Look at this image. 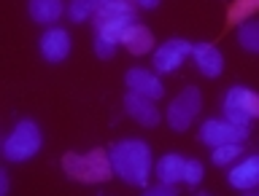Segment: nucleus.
<instances>
[{
	"mask_svg": "<svg viewBox=\"0 0 259 196\" xmlns=\"http://www.w3.org/2000/svg\"><path fill=\"white\" fill-rule=\"evenodd\" d=\"M202 175H205V169H202V161H197V159H186V177H184V183L200 185V183H202Z\"/></svg>",
	"mask_w": 259,
	"mask_h": 196,
	"instance_id": "412c9836",
	"label": "nucleus"
},
{
	"mask_svg": "<svg viewBox=\"0 0 259 196\" xmlns=\"http://www.w3.org/2000/svg\"><path fill=\"white\" fill-rule=\"evenodd\" d=\"M62 169L70 180L76 183H105L108 177L113 175V167H111V156L108 151L103 148H95L89 153H65L62 156Z\"/></svg>",
	"mask_w": 259,
	"mask_h": 196,
	"instance_id": "f03ea898",
	"label": "nucleus"
},
{
	"mask_svg": "<svg viewBox=\"0 0 259 196\" xmlns=\"http://www.w3.org/2000/svg\"><path fill=\"white\" fill-rule=\"evenodd\" d=\"M95 54H97V59H113V54H116V43H111V40L95 35Z\"/></svg>",
	"mask_w": 259,
	"mask_h": 196,
	"instance_id": "4be33fe9",
	"label": "nucleus"
},
{
	"mask_svg": "<svg viewBox=\"0 0 259 196\" xmlns=\"http://www.w3.org/2000/svg\"><path fill=\"white\" fill-rule=\"evenodd\" d=\"M135 6H143V8H157L159 0H135Z\"/></svg>",
	"mask_w": 259,
	"mask_h": 196,
	"instance_id": "393cba45",
	"label": "nucleus"
},
{
	"mask_svg": "<svg viewBox=\"0 0 259 196\" xmlns=\"http://www.w3.org/2000/svg\"><path fill=\"white\" fill-rule=\"evenodd\" d=\"M246 137H248V129L232 124L227 118H208L200 126V143H205L208 148L227 145V143H243Z\"/></svg>",
	"mask_w": 259,
	"mask_h": 196,
	"instance_id": "423d86ee",
	"label": "nucleus"
},
{
	"mask_svg": "<svg viewBox=\"0 0 259 196\" xmlns=\"http://www.w3.org/2000/svg\"><path fill=\"white\" fill-rule=\"evenodd\" d=\"M238 43L243 51L259 54V22H246L238 27Z\"/></svg>",
	"mask_w": 259,
	"mask_h": 196,
	"instance_id": "a211bd4d",
	"label": "nucleus"
},
{
	"mask_svg": "<svg viewBox=\"0 0 259 196\" xmlns=\"http://www.w3.org/2000/svg\"><path fill=\"white\" fill-rule=\"evenodd\" d=\"M124 84H127L130 92L146 94V97H151V100H159V97L165 94L162 81L154 76L151 70H146V68H130L127 76H124Z\"/></svg>",
	"mask_w": 259,
	"mask_h": 196,
	"instance_id": "9d476101",
	"label": "nucleus"
},
{
	"mask_svg": "<svg viewBox=\"0 0 259 196\" xmlns=\"http://www.w3.org/2000/svg\"><path fill=\"white\" fill-rule=\"evenodd\" d=\"M192 56L205 78H219L224 73V56L213 43H192Z\"/></svg>",
	"mask_w": 259,
	"mask_h": 196,
	"instance_id": "9b49d317",
	"label": "nucleus"
},
{
	"mask_svg": "<svg viewBox=\"0 0 259 196\" xmlns=\"http://www.w3.org/2000/svg\"><path fill=\"white\" fill-rule=\"evenodd\" d=\"M224 118L248 129L254 118H259V94L248 86H232L224 94Z\"/></svg>",
	"mask_w": 259,
	"mask_h": 196,
	"instance_id": "20e7f679",
	"label": "nucleus"
},
{
	"mask_svg": "<svg viewBox=\"0 0 259 196\" xmlns=\"http://www.w3.org/2000/svg\"><path fill=\"white\" fill-rule=\"evenodd\" d=\"M38 48H40V56H44L46 62H62V59H68V54H70V35H68V30L49 27L44 35H40Z\"/></svg>",
	"mask_w": 259,
	"mask_h": 196,
	"instance_id": "1a4fd4ad",
	"label": "nucleus"
},
{
	"mask_svg": "<svg viewBox=\"0 0 259 196\" xmlns=\"http://www.w3.org/2000/svg\"><path fill=\"white\" fill-rule=\"evenodd\" d=\"M213 153H210V159H213V164L216 167H227V164H232L235 159L243 153L240 148V143H227V145H216V148H210Z\"/></svg>",
	"mask_w": 259,
	"mask_h": 196,
	"instance_id": "6ab92c4d",
	"label": "nucleus"
},
{
	"mask_svg": "<svg viewBox=\"0 0 259 196\" xmlns=\"http://www.w3.org/2000/svg\"><path fill=\"white\" fill-rule=\"evenodd\" d=\"M121 46H124L130 54L143 56V54H149V51H151L154 35H151V30L146 27V24H138V22H135L133 27L127 30V35H124V40H121Z\"/></svg>",
	"mask_w": 259,
	"mask_h": 196,
	"instance_id": "2eb2a0df",
	"label": "nucleus"
},
{
	"mask_svg": "<svg viewBox=\"0 0 259 196\" xmlns=\"http://www.w3.org/2000/svg\"><path fill=\"white\" fill-rule=\"evenodd\" d=\"M27 11L32 16V22L54 24V22H60V16L65 14V3L62 0H30Z\"/></svg>",
	"mask_w": 259,
	"mask_h": 196,
	"instance_id": "dca6fc26",
	"label": "nucleus"
},
{
	"mask_svg": "<svg viewBox=\"0 0 259 196\" xmlns=\"http://www.w3.org/2000/svg\"><path fill=\"white\" fill-rule=\"evenodd\" d=\"M186 56H192V43L184 38H170L154 51V70L173 73L184 64Z\"/></svg>",
	"mask_w": 259,
	"mask_h": 196,
	"instance_id": "0eeeda50",
	"label": "nucleus"
},
{
	"mask_svg": "<svg viewBox=\"0 0 259 196\" xmlns=\"http://www.w3.org/2000/svg\"><path fill=\"white\" fill-rule=\"evenodd\" d=\"M97 11V3L95 0H70L68 3V16H70V22H87V19H92Z\"/></svg>",
	"mask_w": 259,
	"mask_h": 196,
	"instance_id": "aec40b11",
	"label": "nucleus"
},
{
	"mask_svg": "<svg viewBox=\"0 0 259 196\" xmlns=\"http://www.w3.org/2000/svg\"><path fill=\"white\" fill-rule=\"evenodd\" d=\"M113 175H119L124 183L143 188L151 175V148L143 140H121L108 151Z\"/></svg>",
	"mask_w": 259,
	"mask_h": 196,
	"instance_id": "f257e3e1",
	"label": "nucleus"
},
{
	"mask_svg": "<svg viewBox=\"0 0 259 196\" xmlns=\"http://www.w3.org/2000/svg\"><path fill=\"white\" fill-rule=\"evenodd\" d=\"M202 110V94L197 86H186L178 97H173V102L167 105V124L173 132H186L197 113Z\"/></svg>",
	"mask_w": 259,
	"mask_h": 196,
	"instance_id": "39448f33",
	"label": "nucleus"
},
{
	"mask_svg": "<svg viewBox=\"0 0 259 196\" xmlns=\"http://www.w3.org/2000/svg\"><path fill=\"white\" fill-rule=\"evenodd\" d=\"M113 19H133L138 22L135 0H105V3L95 11L92 22H113Z\"/></svg>",
	"mask_w": 259,
	"mask_h": 196,
	"instance_id": "ddd939ff",
	"label": "nucleus"
},
{
	"mask_svg": "<svg viewBox=\"0 0 259 196\" xmlns=\"http://www.w3.org/2000/svg\"><path fill=\"white\" fill-rule=\"evenodd\" d=\"M44 145V137H40V129L35 121L24 118L14 126V132L6 137L3 143V156L6 161H30Z\"/></svg>",
	"mask_w": 259,
	"mask_h": 196,
	"instance_id": "7ed1b4c3",
	"label": "nucleus"
},
{
	"mask_svg": "<svg viewBox=\"0 0 259 196\" xmlns=\"http://www.w3.org/2000/svg\"><path fill=\"white\" fill-rule=\"evenodd\" d=\"M186 177V159L178 156V153H167V156H162L157 161V180L162 183H184Z\"/></svg>",
	"mask_w": 259,
	"mask_h": 196,
	"instance_id": "4468645a",
	"label": "nucleus"
},
{
	"mask_svg": "<svg viewBox=\"0 0 259 196\" xmlns=\"http://www.w3.org/2000/svg\"><path fill=\"white\" fill-rule=\"evenodd\" d=\"M157 100L146 94H138V92H127L124 94V113L133 121H138L141 126H157L162 121V113L157 110Z\"/></svg>",
	"mask_w": 259,
	"mask_h": 196,
	"instance_id": "6e6552de",
	"label": "nucleus"
},
{
	"mask_svg": "<svg viewBox=\"0 0 259 196\" xmlns=\"http://www.w3.org/2000/svg\"><path fill=\"white\" fill-rule=\"evenodd\" d=\"M95 3H97V8H100V6H103V3H105V0H95Z\"/></svg>",
	"mask_w": 259,
	"mask_h": 196,
	"instance_id": "a878e982",
	"label": "nucleus"
},
{
	"mask_svg": "<svg viewBox=\"0 0 259 196\" xmlns=\"http://www.w3.org/2000/svg\"><path fill=\"white\" fill-rule=\"evenodd\" d=\"M176 193H178V188L173 183H162V180H159V185L149 188V196H176Z\"/></svg>",
	"mask_w": 259,
	"mask_h": 196,
	"instance_id": "5701e85b",
	"label": "nucleus"
},
{
	"mask_svg": "<svg viewBox=\"0 0 259 196\" xmlns=\"http://www.w3.org/2000/svg\"><path fill=\"white\" fill-rule=\"evenodd\" d=\"M0 193H8V172H0Z\"/></svg>",
	"mask_w": 259,
	"mask_h": 196,
	"instance_id": "b1692460",
	"label": "nucleus"
},
{
	"mask_svg": "<svg viewBox=\"0 0 259 196\" xmlns=\"http://www.w3.org/2000/svg\"><path fill=\"white\" fill-rule=\"evenodd\" d=\"M227 180H230V185H232V188H238V191H254V188H259V156H248V159L238 161V164L230 169Z\"/></svg>",
	"mask_w": 259,
	"mask_h": 196,
	"instance_id": "f8f14e48",
	"label": "nucleus"
},
{
	"mask_svg": "<svg viewBox=\"0 0 259 196\" xmlns=\"http://www.w3.org/2000/svg\"><path fill=\"white\" fill-rule=\"evenodd\" d=\"M256 11H259V0H235L227 11V24H243Z\"/></svg>",
	"mask_w": 259,
	"mask_h": 196,
	"instance_id": "f3484780",
	"label": "nucleus"
}]
</instances>
